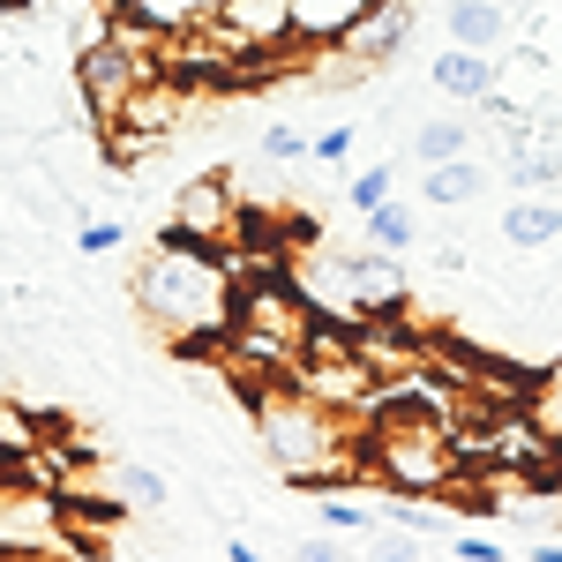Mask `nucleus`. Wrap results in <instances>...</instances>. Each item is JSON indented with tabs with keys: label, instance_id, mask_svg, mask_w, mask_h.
<instances>
[{
	"label": "nucleus",
	"instance_id": "1",
	"mask_svg": "<svg viewBox=\"0 0 562 562\" xmlns=\"http://www.w3.org/2000/svg\"><path fill=\"white\" fill-rule=\"evenodd\" d=\"M143 323L180 352V360H203L217 352V338L233 330V301H240V278L225 248H203V240H180V233H158L143 262L128 278Z\"/></svg>",
	"mask_w": 562,
	"mask_h": 562
},
{
	"label": "nucleus",
	"instance_id": "2",
	"mask_svg": "<svg viewBox=\"0 0 562 562\" xmlns=\"http://www.w3.org/2000/svg\"><path fill=\"white\" fill-rule=\"evenodd\" d=\"M248 413H256V435H262V458L293 480L301 495H346L352 480L368 487V458L352 442V420L301 397L293 383H256L248 390Z\"/></svg>",
	"mask_w": 562,
	"mask_h": 562
},
{
	"label": "nucleus",
	"instance_id": "3",
	"mask_svg": "<svg viewBox=\"0 0 562 562\" xmlns=\"http://www.w3.org/2000/svg\"><path fill=\"white\" fill-rule=\"evenodd\" d=\"M368 458V487L383 495H420V503H442L458 480H465V450H458V428L450 420H375V435L360 442Z\"/></svg>",
	"mask_w": 562,
	"mask_h": 562
},
{
	"label": "nucleus",
	"instance_id": "4",
	"mask_svg": "<svg viewBox=\"0 0 562 562\" xmlns=\"http://www.w3.org/2000/svg\"><path fill=\"white\" fill-rule=\"evenodd\" d=\"M143 83H158V68H143L128 45L113 38V31H98V38L76 53V105H83L90 128H113Z\"/></svg>",
	"mask_w": 562,
	"mask_h": 562
},
{
	"label": "nucleus",
	"instance_id": "5",
	"mask_svg": "<svg viewBox=\"0 0 562 562\" xmlns=\"http://www.w3.org/2000/svg\"><path fill=\"white\" fill-rule=\"evenodd\" d=\"M68 548V510L53 487H31V480H8L0 487V555L38 562Z\"/></svg>",
	"mask_w": 562,
	"mask_h": 562
},
{
	"label": "nucleus",
	"instance_id": "6",
	"mask_svg": "<svg viewBox=\"0 0 562 562\" xmlns=\"http://www.w3.org/2000/svg\"><path fill=\"white\" fill-rule=\"evenodd\" d=\"M240 188H233V173H203L188 180L173 195V225L166 233H180V240H203V248H233L240 240Z\"/></svg>",
	"mask_w": 562,
	"mask_h": 562
},
{
	"label": "nucleus",
	"instance_id": "7",
	"mask_svg": "<svg viewBox=\"0 0 562 562\" xmlns=\"http://www.w3.org/2000/svg\"><path fill=\"white\" fill-rule=\"evenodd\" d=\"M405 38H413V0H383L360 31H352L346 45H330L338 60L323 68L330 83H360V76H375V68H390L397 53H405Z\"/></svg>",
	"mask_w": 562,
	"mask_h": 562
},
{
	"label": "nucleus",
	"instance_id": "8",
	"mask_svg": "<svg viewBox=\"0 0 562 562\" xmlns=\"http://www.w3.org/2000/svg\"><path fill=\"white\" fill-rule=\"evenodd\" d=\"M211 31L233 53H285L293 45V0H211Z\"/></svg>",
	"mask_w": 562,
	"mask_h": 562
},
{
	"label": "nucleus",
	"instance_id": "9",
	"mask_svg": "<svg viewBox=\"0 0 562 562\" xmlns=\"http://www.w3.org/2000/svg\"><path fill=\"white\" fill-rule=\"evenodd\" d=\"M428 83H435V98H450V105H487V98L503 90V60H495V53H473V45H450V53L428 60Z\"/></svg>",
	"mask_w": 562,
	"mask_h": 562
},
{
	"label": "nucleus",
	"instance_id": "10",
	"mask_svg": "<svg viewBox=\"0 0 562 562\" xmlns=\"http://www.w3.org/2000/svg\"><path fill=\"white\" fill-rule=\"evenodd\" d=\"M383 0H293V45H346Z\"/></svg>",
	"mask_w": 562,
	"mask_h": 562
},
{
	"label": "nucleus",
	"instance_id": "11",
	"mask_svg": "<svg viewBox=\"0 0 562 562\" xmlns=\"http://www.w3.org/2000/svg\"><path fill=\"white\" fill-rule=\"evenodd\" d=\"M487 166L480 158H442V166H420V203L428 211H465V203H480L487 195Z\"/></svg>",
	"mask_w": 562,
	"mask_h": 562
},
{
	"label": "nucleus",
	"instance_id": "12",
	"mask_svg": "<svg viewBox=\"0 0 562 562\" xmlns=\"http://www.w3.org/2000/svg\"><path fill=\"white\" fill-rule=\"evenodd\" d=\"M442 31H450V45L495 53V45H510V8L503 0H442Z\"/></svg>",
	"mask_w": 562,
	"mask_h": 562
},
{
	"label": "nucleus",
	"instance_id": "13",
	"mask_svg": "<svg viewBox=\"0 0 562 562\" xmlns=\"http://www.w3.org/2000/svg\"><path fill=\"white\" fill-rule=\"evenodd\" d=\"M352 262V301H360V315H383V307H405V270H397V256H383V248H360Z\"/></svg>",
	"mask_w": 562,
	"mask_h": 562
},
{
	"label": "nucleus",
	"instance_id": "14",
	"mask_svg": "<svg viewBox=\"0 0 562 562\" xmlns=\"http://www.w3.org/2000/svg\"><path fill=\"white\" fill-rule=\"evenodd\" d=\"M503 248H548V240H562V203H548V195H518L510 211H503V233H495Z\"/></svg>",
	"mask_w": 562,
	"mask_h": 562
},
{
	"label": "nucleus",
	"instance_id": "15",
	"mask_svg": "<svg viewBox=\"0 0 562 562\" xmlns=\"http://www.w3.org/2000/svg\"><path fill=\"white\" fill-rule=\"evenodd\" d=\"M413 166H442V158H473V121H450V113H435V121H413Z\"/></svg>",
	"mask_w": 562,
	"mask_h": 562
},
{
	"label": "nucleus",
	"instance_id": "16",
	"mask_svg": "<svg viewBox=\"0 0 562 562\" xmlns=\"http://www.w3.org/2000/svg\"><path fill=\"white\" fill-rule=\"evenodd\" d=\"M368 248H383V256H405V248H413V211H405L397 195L368 211Z\"/></svg>",
	"mask_w": 562,
	"mask_h": 562
},
{
	"label": "nucleus",
	"instance_id": "17",
	"mask_svg": "<svg viewBox=\"0 0 562 562\" xmlns=\"http://www.w3.org/2000/svg\"><path fill=\"white\" fill-rule=\"evenodd\" d=\"M390 195H397V166H390V158H375V166H360V173L346 180V203L360 217L375 211V203H390Z\"/></svg>",
	"mask_w": 562,
	"mask_h": 562
},
{
	"label": "nucleus",
	"instance_id": "18",
	"mask_svg": "<svg viewBox=\"0 0 562 562\" xmlns=\"http://www.w3.org/2000/svg\"><path fill=\"white\" fill-rule=\"evenodd\" d=\"M330 532H375V503H352V495H315Z\"/></svg>",
	"mask_w": 562,
	"mask_h": 562
},
{
	"label": "nucleus",
	"instance_id": "19",
	"mask_svg": "<svg viewBox=\"0 0 562 562\" xmlns=\"http://www.w3.org/2000/svg\"><path fill=\"white\" fill-rule=\"evenodd\" d=\"M121 495H128V503H143V510H158V503H166V473H150V465H121Z\"/></svg>",
	"mask_w": 562,
	"mask_h": 562
},
{
	"label": "nucleus",
	"instance_id": "20",
	"mask_svg": "<svg viewBox=\"0 0 562 562\" xmlns=\"http://www.w3.org/2000/svg\"><path fill=\"white\" fill-rule=\"evenodd\" d=\"M121 240H128V225H121V217H90L83 233H76V248H83V256H113Z\"/></svg>",
	"mask_w": 562,
	"mask_h": 562
},
{
	"label": "nucleus",
	"instance_id": "21",
	"mask_svg": "<svg viewBox=\"0 0 562 562\" xmlns=\"http://www.w3.org/2000/svg\"><path fill=\"white\" fill-rule=\"evenodd\" d=\"M256 158H270V166H293V158H307V143H301V135H293V128H262Z\"/></svg>",
	"mask_w": 562,
	"mask_h": 562
},
{
	"label": "nucleus",
	"instance_id": "22",
	"mask_svg": "<svg viewBox=\"0 0 562 562\" xmlns=\"http://www.w3.org/2000/svg\"><path fill=\"white\" fill-rule=\"evenodd\" d=\"M307 158H315V166H338V158H352V121H338L330 135H315V143H307Z\"/></svg>",
	"mask_w": 562,
	"mask_h": 562
},
{
	"label": "nucleus",
	"instance_id": "23",
	"mask_svg": "<svg viewBox=\"0 0 562 562\" xmlns=\"http://www.w3.org/2000/svg\"><path fill=\"white\" fill-rule=\"evenodd\" d=\"M293 562H346V548H338V540H323V532H315V540H301V548H293Z\"/></svg>",
	"mask_w": 562,
	"mask_h": 562
},
{
	"label": "nucleus",
	"instance_id": "24",
	"mask_svg": "<svg viewBox=\"0 0 562 562\" xmlns=\"http://www.w3.org/2000/svg\"><path fill=\"white\" fill-rule=\"evenodd\" d=\"M368 562H413V540H405V532H390V540L368 548Z\"/></svg>",
	"mask_w": 562,
	"mask_h": 562
},
{
	"label": "nucleus",
	"instance_id": "25",
	"mask_svg": "<svg viewBox=\"0 0 562 562\" xmlns=\"http://www.w3.org/2000/svg\"><path fill=\"white\" fill-rule=\"evenodd\" d=\"M458 562H503L495 540H458Z\"/></svg>",
	"mask_w": 562,
	"mask_h": 562
},
{
	"label": "nucleus",
	"instance_id": "26",
	"mask_svg": "<svg viewBox=\"0 0 562 562\" xmlns=\"http://www.w3.org/2000/svg\"><path fill=\"white\" fill-rule=\"evenodd\" d=\"M225 562H262L256 540H225Z\"/></svg>",
	"mask_w": 562,
	"mask_h": 562
},
{
	"label": "nucleus",
	"instance_id": "27",
	"mask_svg": "<svg viewBox=\"0 0 562 562\" xmlns=\"http://www.w3.org/2000/svg\"><path fill=\"white\" fill-rule=\"evenodd\" d=\"M8 480H15V450L0 442V487H8Z\"/></svg>",
	"mask_w": 562,
	"mask_h": 562
},
{
	"label": "nucleus",
	"instance_id": "28",
	"mask_svg": "<svg viewBox=\"0 0 562 562\" xmlns=\"http://www.w3.org/2000/svg\"><path fill=\"white\" fill-rule=\"evenodd\" d=\"M532 562H562V548H555V540H540V548H532Z\"/></svg>",
	"mask_w": 562,
	"mask_h": 562
},
{
	"label": "nucleus",
	"instance_id": "29",
	"mask_svg": "<svg viewBox=\"0 0 562 562\" xmlns=\"http://www.w3.org/2000/svg\"><path fill=\"white\" fill-rule=\"evenodd\" d=\"M503 8H510V15H518V8H548V0H503Z\"/></svg>",
	"mask_w": 562,
	"mask_h": 562
},
{
	"label": "nucleus",
	"instance_id": "30",
	"mask_svg": "<svg viewBox=\"0 0 562 562\" xmlns=\"http://www.w3.org/2000/svg\"><path fill=\"white\" fill-rule=\"evenodd\" d=\"M15 8H31V0H0V15H15Z\"/></svg>",
	"mask_w": 562,
	"mask_h": 562
},
{
	"label": "nucleus",
	"instance_id": "31",
	"mask_svg": "<svg viewBox=\"0 0 562 562\" xmlns=\"http://www.w3.org/2000/svg\"><path fill=\"white\" fill-rule=\"evenodd\" d=\"M0 248H8V225H0Z\"/></svg>",
	"mask_w": 562,
	"mask_h": 562
},
{
	"label": "nucleus",
	"instance_id": "32",
	"mask_svg": "<svg viewBox=\"0 0 562 562\" xmlns=\"http://www.w3.org/2000/svg\"><path fill=\"white\" fill-rule=\"evenodd\" d=\"M548 428H555V435H562V420H548Z\"/></svg>",
	"mask_w": 562,
	"mask_h": 562
}]
</instances>
